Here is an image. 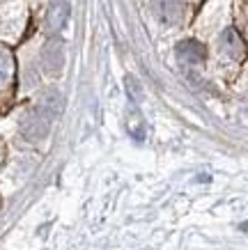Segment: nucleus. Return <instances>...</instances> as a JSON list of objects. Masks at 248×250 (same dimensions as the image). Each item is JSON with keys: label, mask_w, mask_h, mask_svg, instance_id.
<instances>
[{"label": "nucleus", "mask_w": 248, "mask_h": 250, "mask_svg": "<svg viewBox=\"0 0 248 250\" xmlns=\"http://www.w3.org/2000/svg\"><path fill=\"white\" fill-rule=\"evenodd\" d=\"M58 113H60V97H58V92H51L48 97H44V101L35 110H30V113L25 115V120L21 124L23 136L28 138V140L44 138L48 126H51L53 117Z\"/></svg>", "instance_id": "obj_1"}, {"label": "nucleus", "mask_w": 248, "mask_h": 250, "mask_svg": "<svg viewBox=\"0 0 248 250\" xmlns=\"http://www.w3.org/2000/svg\"><path fill=\"white\" fill-rule=\"evenodd\" d=\"M154 14L163 25H175L181 19V5L180 0H152Z\"/></svg>", "instance_id": "obj_2"}, {"label": "nucleus", "mask_w": 248, "mask_h": 250, "mask_svg": "<svg viewBox=\"0 0 248 250\" xmlns=\"http://www.w3.org/2000/svg\"><path fill=\"white\" fill-rule=\"evenodd\" d=\"M69 19V2L67 0H53L48 12H46V30L60 32Z\"/></svg>", "instance_id": "obj_3"}, {"label": "nucleus", "mask_w": 248, "mask_h": 250, "mask_svg": "<svg viewBox=\"0 0 248 250\" xmlns=\"http://www.w3.org/2000/svg\"><path fill=\"white\" fill-rule=\"evenodd\" d=\"M42 60H44L46 71H51V74H58V71H60L62 62H65V48H62L60 39H51V42L44 46Z\"/></svg>", "instance_id": "obj_4"}, {"label": "nucleus", "mask_w": 248, "mask_h": 250, "mask_svg": "<svg viewBox=\"0 0 248 250\" xmlns=\"http://www.w3.org/2000/svg\"><path fill=\"white\" fill-rule=\"evenodd\" d=\"M221 46H223V51H225L227 58H232V60H244V55H246V44H244L241 35L234 30V28H227V30L223 32Z\"/></svg>", "instance_id": "obj_5"}, {"label": "nucleus", "mask_w": 248, "mask_h": 250, "mask_svg": "<svg viewBox=\"0 0 248 250\" xmlns=\"http://www.w3.org/2000/svg\"><path fill=\"white\" fill-rule=\"evenodd\" d=\"M177 58L186 64H200L204 60V46L196 39H186L177 46Z\"/></svg>", "instance_id": "obj_6"}, {"label": "nucleus", "mask_w": 248, "mask_h": 250, "mask_svg": "<svg viewBox=\"0 0 248 250\" xmlns=\"http://www.w3.org/2000/svg\"><path fill=\"white\" fill-rule=\"evenodd\" d=\"M9 74H12V58H9L7 51L0 48V87L7 83Z\"/></svg>", "instance_id": "obj_7"}, {"label": "nucleus", "mask_w": 248, "mask_h": 250, "mask_svg": "<svg viewBox=\"0 0 248 250\" xmlns=\"http://www.w3.org/2000/svg\"><path fill=\"white\" fill-rule=\"evenodd\" d=\"M129 131H131L134 138H138V140L143 138V117L135 113V110L131 113V117H129Z\"/></svg>", "instance_id": "obj_8"}, {"label": "nucleus", "mask_w": 248, "mask_h": 250, "mask_svg": "<svg viewBox=\"0 0 248 250\" xmlns=\"http://www.w3.org/2000/svg\"><path fill=\"white\" fill-rule=\"evenodd\" d=\"M127 90H129L131 101H140V99H143V87H140V83H138L134 76L127 78Z\"/></svg>", "instance_id": "obj_9"}, {"label": "nucleus", "mask_w": 248, "mask_h": 250, "mask_svg": "<svg viewBox=\"0 0 248 250\" xmlns=\"http://www.w3.org/2000/svg\"><path fill=\"white\" fill-rule=\"evenodd\" d=\"M241 229H246V232H248V223H244V225H241Z\"/></svg>", "instance_id": "obj_10"}]
</instances>
